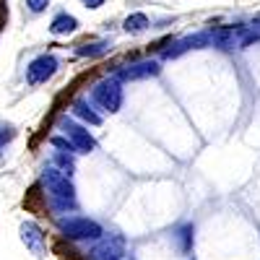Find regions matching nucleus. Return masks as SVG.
Returning <instances> with one entry per match:
<instances>
[{
	"label": "nucleus",
	"instance_id": "f257e3e1",
	"mask_svg": "<svg viewBox=\"0 0 260 260\" xmlns=\"http://www.w3.org/2000/svg\"><path fill=\"white\" fill-rule=\"evenodd\" d=\"M39 187L50 198V208L55 213H68V211L78 208V195H76V185H73L71 175H65L55 164L39 172Z\"/></svg>",
	"mask_w": 260,
	"mask_h": 260
},
{
	"label": "nucleus",
	"instance_id": "f03ea898",
	"mask_svg": "<svg viewBox=\"0 0 260 260\" xmlns=\"http://www.w3.org/2000/svg\"><path fill=\"white\" fill-rule=\"evenodd\" d=\"M55 229L62 240H68V242H96L107 234L104 226L99 221L89 219V216H68V213L57 216Z\"/></svg>",
	"mask_w": 260,
	"mask_h": 260
},
{
	"label": "nucleus",
	"instance_id": "7ed1b4c3",
	"mask_svg": "<svg viewBox=\"0 0 260 260\" xmlns=\"http://www.w3.org/2000/svg\"><path fill=\"white\" fill-rule=\"evenodd\" d=\"M122 81L117 76H104L99 81L91 83V89H89V99L91 104L96 107L99 112H107V115H115L122 110V102H125V89H122Z\"/></svg>",
	"mask_w": 260,
	"mask_h": 260
},
{
	"label": "nucleus",
	"instance_id": "20e7f679",
	"mask_svg": "<svg viewBox=\"0 0 260 260\" xmlns=\"http://www.w3.org/2000/svg\"><path fill=\"white\" fill-rule=\"evenodd\" d=\"M57 130L73 143L76 154H94L96 151V138L89 130V125H83L73 115H60L57 117Z\"/></svg>",
	"mask_w": 260,
	"mask_h": 260
},
{
	"label": "nucleus",
	"instance_id": "39448f33",
	"mask_svg": "<svg viewBox=\"0 0 260 260\" xmlns=\"http://www.w3.org/2000/svg\"><path fill=\"white\" fill-rule=\"evenodd\" d=\"M161 73V62L156 57H141V60H130L125 65H117L112 76H117L122 83H133V81H146V78H156Z\"/></svg>",
	"mask_w": 260,
	"mask_h": 260
},
{
	"label": "nucleus",
	"instance_id": "423d86ee",
	"mask_svg": "<svg viewBox=\"0 0 260 260\" xmlns=\"http://www.w3.org/2000/svg\"><path fill=\"white\" fill-rule=\"evenodd\" d=\"M125 255H127L125 237L122 234H104L86 252V260H125Z\"/></svg>",
	"mask_w": 260,
	"mask_h": 260
},
{
	"label": "nucleus",
	"instance_id": "0eeeda50",
	"mask_svg": "<svg viewBox=\"0 0 260 260\" xmlns=\"http://www.w3.org/2000/svg\"><path fill=\"white\" fill-rule=\"evenodd\" d=\"M57 68H60L57 55H52V52H42V55H37V57L26 65L24 78H26L29 86H39V83H47V81L57 73Z\"/></svg>",
	"mask_w": 260,
	"mask_h": 260
},
{
	"label": "nucleus",
	"instance_id": "6e6552de",
	"mask_svg": "<svg viewBox=\"0 0 260 260\" xmlns=\"http://www.w3.org/2000/svg\"><path fill=\"white\" fill-rule=\"evenodd\" d=\"M21 242L26 245V250H31L37 257H45L47 252V237L42 232V226L37 221H24L21 224Z\"/></svg>",
	"mask_w": 260,
	"mask_h": 260
},
{
	"label": "nucleus",
	"instance_id": "1a4fd4ad",
	"mask_svg": "<svg viewBox=\"0 0 260 260\" xmlns=\"http://www.w3.org/2000/svg\"><path fill=\"white\" fill-rule=\"evenodd\" d=\"M71 115H73L76 120H81L83 125H89V127H99V125L104 122V115L91 104L89 96H76V99L71 102Z\"/></svg>",
	"mask_w": 260,
	"mask_h": 260
},
{
	"label": "nucleus",
	"instance_id": "9d476101",
	"mask_svg": "<svg viewBox=\"0 0 260 260\" xmlns=\"http://www.w3.org/2000/svg\"><path fill=\"white\" fill-rule=\"evenodd\" d=\"M78 26H81V24H78V18H76L73 13L60 11V13H55L52 21H50V34H52V37H68V34H76Z\"/></svg>",
	"mask_w": 260,
	"mask_h": 260
},
{
	"label": "nucleus",
	"instance_id": "9b49d317",
	"mask_svg": "<svg viewBox=\"0 0 260 260\" xmlns=\"http://www.w3.org/2000/svg\"><path fill=\"white\" fill-rule=\"evenodd\" d=\"M76 57H89V60H96V57H104L107 52H112V39H94V42H81L76 45Z\"/></svg>",
	"mask_w": 260,
	"mask_h": 260
},
{
	"label": "nucleus",
	"instance_id": "f8f14e48",
	"mask_svg": "<svg viewBox=\"0 0 260 260\" xmlns=\"http://www.w3.org/2000/svg\"><path fill=\"white\" fill-rule=\"evenodd\" d=\"M213 47L216 50H234V47H240V37H237V31L232 26H221V29H213Z\"/></svg>",
	"mask_w": 260,
	"mask_h": 260
},
{
	"label": "nucleus",
	"instance_id": "ddd939ff",
	"mask_svg": "<svg viewBox=\"0 0 260 260\" xmlns=\"http://www.w3.org/2000/svg\"><path fill=\"white\" fill-rule=\"evenodd\" d=\"M148 26H151V21H148V16L141 13V11L125 16V21H122V31H125V34H143V31H148Z\"/></svg>",
	"mask_w": 260,
	"mask_h": 260
},
{
	"label": "nucleus",
	"instance_id": "4468645a",
	"mask_svg": "<svg viewBox=\"0 0 260 260\" xmlns=\"http://www.w3.org/2000/svg\"><path fill=\"white\" fill-rule=\"evenodd\" d=\"M185 52H190L185 37H180V39H169V42H164V47H159L161 60H177V57H182Z\"/></svg>",
	"mask_w": 260,
	"mask_h": 260
},
{
	"label": "nucleus",
	"instance_id": "2eb2a0df",
	"mask_svg": "<svg viewBox=\"0 0 260 260\" xmlns=\"http://www.w3.org/2000/svg\"><path fill=\"white\" fill-rule=\"evenodd\" d=\"M185 42H187L190 50H208V47H213V29H203V31L187 34Z\"/></svg>",
	"mask_w": 260,
	"mask_h": 260
},
{
	"label": "nucleus",
	"instance_id": "dca6fc26",
	"mask_svg": "<svg viewBox=\"0 0 260 260\" xmlns=\"http://www.w3.org/2000/svg\"><path fill=\"white\" fill-rule=\"evenodd\" d=\"M52 164L57 169H62L65 175H73V169H76V154H71V151H52Z\"/></svg>",
	"mask_w": 260,
	"mask_h": 260
},
{
	"label": "nucleus",
	"instance_id": "f3484780",
	"mask_svg": "<svg viewBox=\"0 0 260 260\" xmlns=\"http://www.w3.org/2000/svg\"><path fill=\"white\" fill-rule=\"evenodd\" d=\"M175 240L180 242V250H182V252H190L192 245H195V226H192V224H182V226L175 232Z\"/></svg>",
	"mask_w": 260,
	"mask_h": 260
},
{
	"label": "nucleus",
	"instance_id": "a211bd4d",
	"mask_svg": "<svg viewBox=\"0 0 260 260\" xmlns=\"http://www.w3.org/2000/svg\"><path fill=\"white\" fill-rule=\"evenodd\" d=\"M50 143H52V146H55L57 151H71V154H76V148H73V143H71L68 138H65L62 133H60V136H52V138H50Z\"/></svg>",
	"mask_w": 260,
	"mask_h": 260
},
{
	"label": "nucleus",
	"instance_id": "6ab92c4d",
	"mask_svg": "<svg viewBox=\"0 0 260 260\" xmlns=\"http://www.w3.org/2000/svg\"><path fill=\"white\" fill-rule=\"evenodd\" d=\"M47 6H50V0H26V8H29L31 13H42V11H47Z\"/></svg>",
	"mask_w": 260,
	"mask_h": 260
},
{
	"label": "nucleus",
	"instance_id": "aec40b11",
	"mask_svg": "<svg viewBox=\"0 0 260 260\" xmlns=\"http://www.w3.org/2000/svg\"><path fill=\"white\" fill-rule=\"evenodd\" d=\"M13 136H16V130L11 125H0V146H6L8 141H13Z\"/></svg>",
	"mask_w": 260,
	"mask_h": 260
},
{
	"label": "nucleus",
	"instance_id": "412c9836",
	"mask_svg": "<svg viewBox=\"0 0 260 260\" xmlns=\"http://www.w3.org/2000/svg\"><path fill=\"white\" fill-rule=\"evenodd\" d=\"M81 3H83V8H89V11H99L107 0H81Z\"/></svg>",
	"mask_w": 260,
	"mask_h": 260
}]
</instances>
